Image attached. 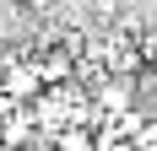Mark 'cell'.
I'll return each instance as SVG.
<instances>
[{"mask_svg": "<svg viewBox=\"0 0 157 151\" xmlns=\"http://www.w3.org/2000/svg\"><path fill=\"white\" fill-rule=\"evenodd\" d=\"M38 81H49V87H65V81H71V54H65V49H49L44 60H38Z\"/></svg>", "mask_w": 157, "mask_h": 151, "instance_id": "6da1fadb", "label": "cell"}, {"mask_svg": "<svg viewBox=\"0 0 157 151\" xmlns=\"http://www.w3.org/2000/svg\"><path fill=\"white\" fill-rule=\"evenodd\" d=\"M11 6H22V11H49V0H11Z\"/></svg>", "mask_w": 157, "mask_h": 151, "instance_id": "5b68a950", "label": "cell"}, {"mask_svg": "<svg viewBox=\"0 0 157 151\" xmlns=\"http://www.w3.org/2000/svg\"><path fill=\"white\" fill-rule=\"evenodd\" d=\"M60 151H98V135L87 130V124H76V130L60 135Z\"/></svg>", "mask_w": 157, "mask_h": 151, "instance_id": "3957f363", "label": "cell"}, {"mask_svg": "<svg viewBox=\"0 0 157 151\" xmlns=\"http://www.w3.org/2000/svg\"><path fill=\"white\" fill-rule=\"evenodd\" d=\"M130 103H136V87H130V81H103V87H98V108H109V113H125Z\"/></svg>", "mask_w": 157, "mask_h": 151, "instance_id": "7a4b0ae2", "label": "cell"}, {"mask_svg": "<svg viewBox=\"0 0 157 151\" xmlns=\"http://www.w3.org/2000/svg\"><path fill=\"white\" fill-rule=\"evenodd\" d=\"M27 135H33V119H27V113H16V119L6 124V146H16V140H27Z\"/></svg>", "mask_w": 157, "mask_h": 151, "instance_id": "277c9868", "label": "cell"}]
</instances>
